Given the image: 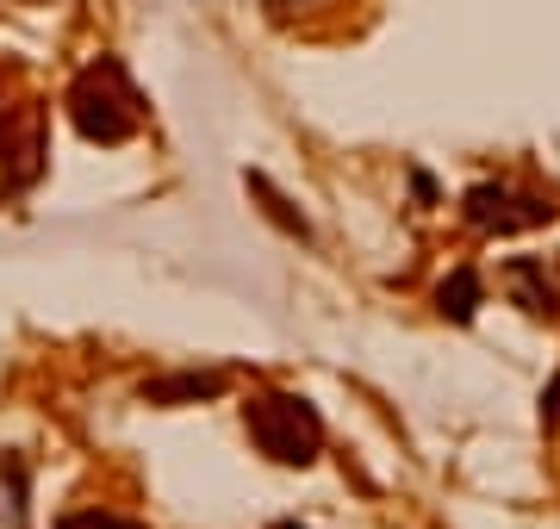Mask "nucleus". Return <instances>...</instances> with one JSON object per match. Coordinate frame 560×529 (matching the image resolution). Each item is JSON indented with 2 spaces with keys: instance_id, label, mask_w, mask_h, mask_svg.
Listing matches in <instances>:
<instances>
[{
  "instance_id": "obj_3",
  "label": "nucleus",
  "mask_w": 560,
  "mask_h": 529,
  "mask_svg": "<svg viewBox=\"0 0 560 529\" xmlns=\"http://www.w3.org/2000/svg\"><path fill=\"white\" fill-rule=\"evenodd\" d=\"M511 205H517L511 187H474L467 193V219L480 224V231H523V224H536L529 212H511Z\"/></svg>"
},
{
  "instance_id": "obj_1",
  "label": "nucleus",
  "mask_w": 560,
  "mask_h": 529,
  "mask_svg": "<svg viewBox=\"0 0 560 529\" xmlns=\"http://www.w3.org/2000/svg\"><path fill=\"white\" fill-rule=\"evenodd\" d=\"M249 436H256L261 455H275L287 468H305L324 443V424H318V411L305 399H293V392H261L249 405Z\"/></svg>"
},
{
  "instance_id": "obj_6",
  "label": "nucleus",
  "mask_w": 560,
  "mask_h": 529,
  "mask_svg": "<svg viewBox=\"0 0 560 529\" xmlns=\"http://www.w3.org/2000/svg\"><path fill=\"white\" fill-rule=\"evenodd\" d=\"M62 529H131V524H119V517H101V510H88V517H69Z\"/></svg>"
},
{
  "instance_id": "obj_7",
  "label": "nucleus",
  "mask_w": 560,
  "mask_h": 529,
  "mask_svg": "<svg viewBox=\"0 0 560 529\" xmlns=\"http://www.w3.org/2000/svg\"><path fill=\"white\" fill-rule=\"evenodd\" d=\"M287 529H293V524H287Z\"/></svg>"
},
{
  "instance_id": "obj_2",
  "label": "nucleus",
  "mask_w": 560,
  "mask_h": 529,
  "mask_svg": "<svg viewBox=\"0 0 560 529\" xmlns=\"http://www.w3.org/2000/svg\"><path fill=\"white\" fill-rule=\"evenodd\" d=\"M69 106H75L81 138H94V143H119V138H131V131H138V94L125 87L119 62H94V69L75 82Z\"/></svg>"
},
{
  "instance_id": "obj_5",
  "label": "nucleus",
  "mask_w": 560,
  "mask_h": 529,
  "mask_svg": "<svg viewBox=\"0 0 560 529\" xmlns=\"http://www.w3.org/2000/svg\"><path fill=\"white\" fill-rule=\"evenodd\" d=\"M194 392H219V374H187V380L150 387V399H194Z\"/></svg>"
},
{
  "instance_id": "obj_4",
  "label": "nucleus",
  "mask_w": 560,
  "mask_h": 529,
  "mask_svg": "<svg viewBox=\"0 0 560 529\" xmlns=\"http://www.w3.org/2000/svg\"><path fill=\"white\" fill-rule=\"evenodd\" d=\"M436 299H442V311H448V318H460V325H467V318H474V306H480V281L460 268V274H448V281H442Z\"/></svg>"
}]
</instances>
